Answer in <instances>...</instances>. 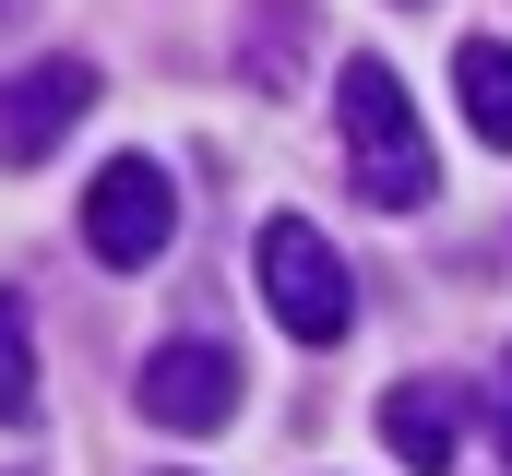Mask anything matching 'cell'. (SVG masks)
<instances>
[{"instance_id": "obj_1", "label": "cell", "mask_w": 512, "mask_h": 476, "mask_svg": "<svg viewBox=\"0 0 512 476\" xmlns=\"http://www.w3.org/2000/svg\"><path fill=\"white\" fill-rule=\"evenodd\" d=\"M334 119H346V167H358V191H370L382 215H417V203L441 191V155H429V131H417V108H405L393 60H346Z\"/></svg>"}, {"instance_id": "obj_6", "label": "cell", "mask_w": 512, "mask_h": 476, "mask_svg": "<svg viewBox=\"0 0 512 476\" xmlns=\"http://www.w3.org/2000/svg\"><path fill=\"white\" fill-rule=\"evenodd\" d=\"M453 429H465V381H393V393H382V441H393V465L453 476Z\"/></svg>"}, {"instance_id": "obj_7", "label": "cell", "mask_w": 512, "mask_h": 476, "mask_svg": "<svg viewBox=\"0 0 512 476\" xmlns=\"http://www.w3.org/2000/svg\"><path fill=\"white\" fill-rule=\"evenodd\" d=\"M453 96H465V131H477L489 155H512V48L501 36H465V48H453Z\"/></svg>"}, {"instance_id": "obj_10", "label": "cell", "mask_w": 512, "mask_h": 476, "mask_svg": "<svg viewBox=\"0 0 512 476\" xmlns=\"http://www.w3.org/2000/svg\"><path fill=\"white\" fill-rule=\"evenodd\" d=\"M477 417H489V453L512 465V357H501V381H489V405H477Z\"/></svg>"}, {"instance_id": "obj_8", "label": "cell", "mask_w": 512, "mask_h": 476, "mask_svg": "<svg viewBox=\"0 0 512 476\" xmlns=\"http://www.w3.org/2000/svg\"><path fill=\"white\" fill-rule=\"evenodd\" d=\"M298 48H310V24H298V0H274V12H251L239 24V60H251L262 96H286V72H298Z\"/></svg>"}, {"instance_id": "obj_9", "label": "cell", "mask_w": 512, "mask_h": 476, "mask_svg": "<svg viewBox=\"0 0 512 476\" xmlns=\"http://www.w3.org/2000/svg\"><path fill=\"white\" fill-rule=\"evenodd\" d=\"M36 417V334H24V298L0 286V429Z\"/></svg>"}, {"instance_id": "obj_5", "label": "cell", "mask_w": 512, "mask_h": 476, "mask_svg": "<svg viewBox=\"0 0 512 476\" xmlns=\"http://www.w3.org/2000/svg\"><path fill=\"white\" fill-rule=\"evenodd\" d=\"M131 393H143L155 429H227V417H239V357L191 334V346H155V357H143Z\"/></svg>"}, {"instance_id": "obj_4", "label": "cell", "mask_w": 512, "mask_h": 476, "mask_svg": "<svg viewBox=\"0 0 512 476\" xmlns=\"http://www.w3.org/2000/svg\"><path fill=\"white\" fill-rule=\"evenodd\" d=\"M84 108H96V72H84V60H24V72L0 84V167H48L60 131Z\"/></svg>"}, {"instance_id": "obj_2", "label": "cell", "mask_w": 512, "mask_h": 476, "mask_svg": "<svg viewBox=\"0 0 512 476\" xmlns=\"http://www.w3.org/2000/svg\"><path fill=\"white\" fill-rule=\"evenodd\" d=\"M251 286H262V310H274L298 346H346V322H358V286H346L334 238L310 227V215H262V238H251Z\"/></svg>"}, {"instance_id": "obj_3", "label": "cell", "mask_w": 512, "mask_h": 476, "mask_svg": "<svg viewBox=\"0 0 512 476\" xmlns=\"http://www.w3.org/2000/svg\"><path fill=\"white\" fill-rule=\"evenodd\" d=\"M167 238H179V179H167L155 155H108V167L84 179V250H96L108 274H143Z\"/></svg>"}]
</instances>
